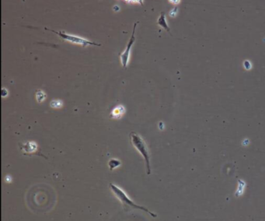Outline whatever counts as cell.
Here are the masks:
<instances>
[{
  "mask_svg": "<svg viewBox=\"0 0 265 221\" xmlns=\"http://www.w3.org/2000/svg\"><path fill=\"white\" fill-rule=\"evenodd\" d=\"M109 187H110L112 192L113 193V195L116 196V198H117V199L121 202L123 207H124V209H125L126 211H128L129 209H141V210L150 214L152 217H156V215L152 213V212H150L147 208L142 206V205H137V204L134 203L132 200L130 199V198H128L127 194H126V193L124 192L121 188H119L118 186L115 185V184H113V183H110V184H109Z\"/></svg>",
  "mask_w": 265,
  "mask_h": 221,
  "instance_id": "1",
  "label": "cell"
},
{
  "mask_svg": "<svg viewBox=\"0 0 265 221\" xmlns=\"http://www.w3.org/2000/svg\"><path fill=\"white\" fill-rule=\"evenodd\" d=\"M130 141L133 145L136 150L138 151L142 157L144 158L145 162V167H146V173L147 174H151V168H150V156H149V149L148 146L145 143L144 139L142 137L140 136L138 133L135 132H131L129 134Z\"/></svg>",
  "mask_w": 265,
  "mask_h": 221,
  "instance_id": "2",
  "label": "cell"
},
{
  "mask_svg": "<svg viewBox=\"0 0 265 221\" xmlns=\"http://www.w3.org/2000/svg\"><path fill=\"white\" fill-rule=\"evenodd\" d=\"M45 30H49V31H51L53 33H56L57 35L59 36L61 39L63 40L68 41L70 43H72V44H78V45H81L82 47H86V46L89 45H95V46H100V44H96L95 42H92L89 40H86L85 38H82L81 37H78V36L73 35V34H70V33H66L65 32L62 31H55V30H50V29L45 28Z\"/></svg>",
  "mask_w": 265,
  "mask_h": 221,
  "instance_id": "3",
  "label": "cell"
},
{
  "mask_svg": "<svg viewBox=\"0 0 265 221\" xmlns=\"http://www.w3.org/2000/svg\"><path fill=\"white\" fill-rule=\"evenodd\" d=\"M138 24V22L137 23H134V27H133V31L131 33V36L129 39V41L127 43V47L124 49V51H123L121 54H120V63L122 65V67L124 68H126L128 65V61H129L130 58V54H131V47L134 44V41H135V37H134V33H135V29L136 26Z\"/></svg>",
  "mask_w": 265,
  "mask_h": 221,
  "instance_id": "4",
  "label": "cell"
},
{
  "mask_svg": "<svg viewBox=\"0 0 265 221\" xmlns=\"http://www.w3.org/2000/svg\"><path fill=\"white\" fill-rule=\"evenodd\" d=\"M20 150L23 151V155L30 156V155H39L40 156H44L38 152V146L35 142H27L26 143H19Z\"/></svg>",
  "mask_w": 265,
  "mask_h": 221,
  "instance_id": "5",
  "label": "cell"
},
{
  "mask_svg": "<svg viewBox=\"0 0 265 221\" xmlns=\"http://www.w3.org/2000/svg\"><path fill=\"white\" fill-rule=\"evenodd\" d=\"M124 112H125L124 107L122 105H118L112 110L111 113H110V117L113 118H120L122 117Z\"/></svg>",
  "mask_w": 265,
  "mask_h": 221,
  "instance_id": "6",
  "label": "cell"
},
{
  "mask_svg": "<svg viewBox=\"0 0 265 221\" xmlns=\"http://www.w3.org/2000/svg\"><path fill=\"white\" fill-rule=\"evenodd\" d=\"M157 24L159 26H162V28H164L167 32L170 31V29H169V26H168L167 23H166V15H165V12H161L160 16L158 18V20H157Z\"/></svg>",
  "mask_w": 265,
  "mask_h": 221,
  "instance_id": "7",
  "label": "cell"
},
{
  "mask_svg": "<svg viewBox=\"0 0 265 221\" xmlns=\"http://www.w3.org/2000/svg\"><path fill=\"white\" fill-rule=\"evenodd\" d=\"M120 164H121V162H120V160L115 159V158L110 159L108 162V166H109V168H110V170H114V169L117 168L118 166H120Z\"/></svg>",
  "mask_w": 265,
  "mask_h": 221,
  "instance_id": "8",
  "label": "cell"
},
{
  "mask_svg": "<svg viewBox=\"0 0 265 221\" xmlns=\"http://www.w3.org/2000/svg\"><path fill=\"white\" fill-rule=\"evenodd\" d=\"M176 13H177V8L175 7L172 10H170V12H169V16L171 17H174V16H176Z\"/></svg>",
  "mask_w": 265,
  "mask_h": 221,
  "instance_id": "9",
  "label": "cell"
},
{
  "mask_svg": "<svg viewBox=\"0 0 265 221\" xmlns=\"http://www.w3.org/2000/svg\"><path fill=\"white\" fill-rule=\"evenodd\" d=\"M169 2H171L173 5H177L180 2V0H169Z\"/></svg>",
  "mask_w": 265,
  "mask_h": 221,
  "instance_id": "10",
  "label": "cell"
}]
</instances>
